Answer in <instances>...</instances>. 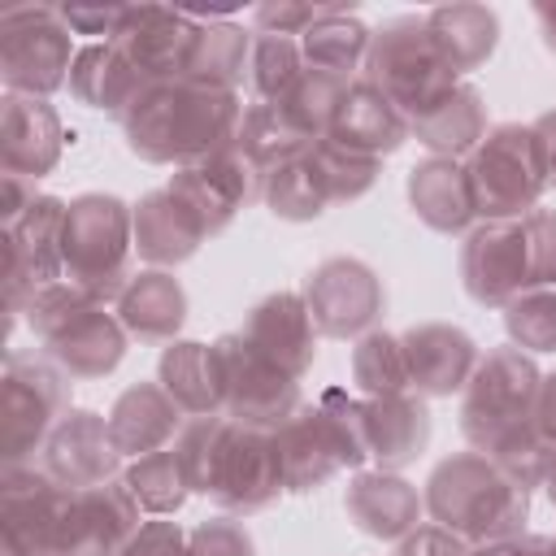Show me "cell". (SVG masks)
<instances>
[{
  "instance_id": "obj_1",
  "label": "cell",
  "mask_w": 556,
  "mask_h": 556,
  "mask_svg": "<svg viewBox=\"0 0 556 556\" xmlns=\"http://www.w3.org/2000/svg\"><path fill=\"white\" fill-rule=\"evenodd\" d=\"M243 109L239 91L200 87L191 78L148 83L122 117L126 148L148 165H195L235 143Z\"/></svg>"
},
{
  "instance_id": "obj_2",
  "label": "cell",
  "mask_w": 556,
  "mask_h": 556,
  "mask_svg": "<svg viewBox=\"0 0 556 556\" xmlns=\"http://www.w3.org/2000/svg\"><path fill=\"white\" fill-rule=\"evenodd\" d=\"M426 513L469 539L473 547L482 543H513L521 539L530 521V486L508 478L491 456L482 452H452L443 456L430 478H426Z\"/></svg>"
},
{
  "instance_id": "obj_3",
  "label": "cell",
  "mask_w": 556,
  "mask_h": 556,
  "mask_svg": "<svg viewBox=\"0 0 556 556\" xmlns=\"http://www.w3.org/2000/svg\"><path fill=\"white\" fill-rule=\"evenodd\" d=\"M278 456H282V482L291 495H308L326 486L343 469L369 465V426H365V400L348 387H326L313 404H300L278 430Z\"/></svg>"
},
{
  "instance_id": "obj_4",
  "label": "cell",
  "mask_w": 556,
  "mask_h": 556,
  "mask_svg": "<svg viewBox=\"0 0 556 556\" xmlns=\"http://www.w3.org/2000/svg\"><path fill=\"white\" fill-rule=\"evenodd\" d=\"M61 256L74 287H83L96 304H117V295L135 278V204L113 191L74 195L65 208Z\"/></svg>"
},
{
  "instance_id": "obj_5",
  "label": "cell",
  "mask_w": 556,
  "mask_h": 556,
  "mask_svg": "<svg viewBox=\"0 0 556 556\" xmlns=\"http://www.w3.org/2000/svg\"><path fill=\"white\" fill-rule=\"evenodd\" d=\"M361 78L369 87H378L395 109H404L408 122L421 117L426 109H434L443 96H452L465 83L434 48L426 13H400V17L382 22L369 39Z\"/></svg>"
},
{
  "instance_id": "obj_6",
  "label": "cell",
  "mask_w": 556,
  "mask_h": 556,
  "mask_svg": "<svg viewBox=\"0 0 556 556\" xmlns=\"http://www.w3.org/2000/svg\"><path fill=\"white\" fill-rule=\"evenodd\" d=\"M478 222H521L547 195V161L534 122H500L465 156Z\"/></svg>"
},
{
  "instance_id": "obj_7",
  "label": "cell",
  "mask_w": 556,
  "mask_h": 556,
  "mask_svg": "<svg viewBox=\"0 0 556 556\" xmlns=\"http://www.w3.org/2000/svg\"><path fill=\"white\" fill-rule=\"evenodd\" d=\"M539 387H543V374L530 352L513 343L491 348L460 391V434L469 439V447L486 452L504 430L534 421Z\"/></svg>"
},
{
  "instance_id": "obj_8",
  "label": "cell",
  "mask_w": 556,
  "mask_h": 556,
  "mask_svg": "<svg viewBox=\"0 0 556 556\" xmlns=\"http://www.w3.org/2000/svg\"><path fill=\"white\" fill-rule=\"evenodd\" d=\"M74 35L61 22L56 4H17L0 13V78L13 96L48 100L70 83L74 70Z\"/></svg>"
},
{
  "instance_id": "obj_9",
  "label": "cell",
  "mask_w": 556,
  "mask_h": 556,
  "mask_svg": "<svg viewBox=\"0 0 556 556\" xmlns=\"http://www.w3.org/2000/svg\"><path fill=\"white\" fill-rule=\"evenodd\" d=\"M70 413V378L52 361L4 356L0 374V460L26 465L39 460L48 434Z\"/></svg>"
},
{
  "instance_id": "obj_10",
  "label": "cell",
  "mask_w": 556,
  "mask_h": 556,
  "mask_svg": "<svg viewBox=\"0 0 556 556\" xmlns=\"http://www.w3.org/2000/svg\"><path fill=\"white\" fill-rule=\"evenodd\" d=\"M217 356V378H222V413L239 426L256 430H278L304 400H300V378L282 374L274 361H265L239 330L213 339Z\"/></svg>"
},
{
  "instance_id": "obj_11",
  "label": "cell",
  "mask_w": 556,
  "mask_h": 556,
  "mask_svg": "<svg viewBox=\"0 0 556 556\" xmlns=\"http://www.w3.org/2000/svg\"><path fill=\"white\" fill-rule=\"evenodd\" d=\"M300 295L308 304L317 334H326V339H365L387 308L382 278L361 256L317 261L304 278Z\"/></svg>"
},
{
  "instance_id": "obj_12",
  "label": "cell",
  "mask_w": 556,
  "mask_h": 556,
  "mask_svg": "<svg viewBox=\"0 0 556 556\" xmlns=\"http://www.w3.org/2000/svg\"><path fill=\"white\" fill-rule=\"evenodd\" d=\"M282 491L287 482H282V456H278L274 430L230 421L213 465L208 500L230 517H252V513H265Z\"/></svg>"
},
{
  "instance_id": "obj_13",
  "label": "cell",
  "mask_w": 556,
  "mask_h": 556,
  "mask_svg": "<svg viewBox=\"0 0 556 556\" xmlns=\"http://www.w3.org/2000/svg\"><path fill=\"white\" fill-rule=\"evenodd\" d=\"M70 491L39 465H4L0 473V556H52Z\"/></svg>"
},
{
  "instance_id": "obj_14",
  "label": "cell",
  "mask_w": 556,
  "mask_h": 556,
  "mask_svg": "<svg viewBox=\"0 0 556 556\" xmlns=\"http://www.w3.org/2000/svg\"><path fill=\"white\" fill-rule=\"evenodd\" d=\"M65 200L61 195H39L30 217L4 239V304H9V330L26 317L30 300L65 278V256H61V235H65Z\"/></svg>"
},
{
  "instance_id": "obj_15",
  "label": "cell",
  "mask_w": 556,
  "mask_h": 556,
  "mask_svg": "<svg viewBox=\"0 0 556 556\" xmlns=\"http://www.w3.org/2000/svg\"><path fill=\"white\" fill-rule=\"evenodd\" d=\"M165 187L191 208L200 230L213 239L239 217V208H248V204H256L265 195V169H256L230 143V148H222V152H213V156H204L195 165H178Z\"/></svg>"
},
{
  "instance_id": "obj_16",
  "label": "cell",
  "mask_w": 556,
  "mask_h": 556,
  "mask_svg": "<svg viewBox=\"0 0 556 556\" xmlns=\"http://www.w3.org/2000/svg\"><path fill=\"white\" fill-rule=\"evenodd\" d=\"M143 526V508L135 504L126 478L104 486L70 491L52 556H122V547Z\"/></svg>"
},
{
  "instance_id": "obj_17",
  "label": "cell",
  "mask_w": 556,
  "mask_h": 556,
  "mask_svg": "<svg viewBox=\"0 0 556 556\" xmlns=\"http://www.w3.org/2000/svg\"><path fill=\"white\" fill-rule=\"evenodd\" d=\"M460 287L482 308H508L530 291L521 222H478L460 243Z\"/></svg>"
},
{
  "instance_id": "obj_18",
  "label": "cell",
  "mask_w": 556,
  "mask_h": 556,
  "mask_svg": "<svg viewBox=\"0 0 556 556\" xmlns=\"http://www.w3.org/2000/svg\"><path fill=\"white\" fill-rule=\"evenodd\" d=\"M195 30H200V22L187 9L126 4V22H122L113 48L130 61V70L143 83H169V78H182Z\"/></svg>"
},
{
  "instance_id": "obj_19",
  "label": "cell",
  "mask_w": 556,
  "mask_h": 556,
  "mask_svg": "<svg viewBox=\"0 0 556 556\" xmlns=\"http://www.w3.org/2000/svg\"><path fill=\"white\" fill-rule=\"evenodd\" d=\"M122 452L109 434V417L91 413V408H70L56 430L48 434L39 465L65 486V491H87V486H104L113 478H122Z\"/></svg>"
},
{
  "instance_id": "obj_20",
  "label": "cell",
  "mask_w": 556,
  "mask_h": 556,
  "mask_svg": "<svg viewBox=\"0 0 556 556\" xmlns=\"http://www.w3.org/2000/svg\"><path fill=\"white\" fill-rule=\"evenodd\" d=\"M65 122L61 113L39 96H13L0 100V174L43 178L56 169L65 152Z\"/></svg>"
},
{
  "instance_id": "obj_21",
  "label": "cell",
  "mask_w": 556,
  "mask_h": 556,
  "mask_svg": "<svg viewBox=\"0 0 556 556\" xmlns=\"http://www.w3.org/2000/svg\"><path fill=\"white\" fill-rule=\"evenodd\" d=\"M239 334L265 361H274L291 378H304L313 369V361H317V326H313L308 304H304L300 291H269V295H261L248 308Z\"/></svg>"
},
{
  "instance_id": "obj_22",
  "label": "cell",
  "mask_w": 556,
  "mask_h": 556,
  "mask_svg": "<svg viewBox=\"0 0 556 556\" xmlns=\"http://www.w3.org/2000/svg\"><path fill=\"white\" fill-rule=\"evenodd\" d=\"M400 343L408 356L413 391L430 395V400H447V395L465 391V382L473 378V369L482 361L473 334L452 321H417L400 334Z\"/></svg>"
},
{
  "instance_id": "obj_23",
  "label": "cell",
  "mask_w": 556,
  "mask_h": 556,
  "mask_svg": "<svg viewBox=\"0 0 556 556\" xmlns=\"http://www.w3.org/2000/svg\"><path fill=\"white\" fill-rule=\"evenodd\" d=\"M126 343H130V334L122 330L117 313L109 304H87L43 343V352L70 382H91L122 365Z\"/></svg>"
},
{
  "instance_id": "obj_24",
  "label": "cell",
  "mask_w": 556,
  "mask_h": 556,
  "mask_svg": "<svg viewBox=\"0 0 556 556\" xmlns=\"http://www.w3.org/2000/svg\"><path fill=\"white\" fill-rule=\"evenodd\" d=\"M421 491L391 473V469H356L348 491H343V513L348 521L369 534V539H382V543H400L408 530L421 526Z\"/></svg>"
},
{
  "instance_id": "obj_25",
  "label": "cell",
  "mask_w": 556,
  "mask_h": 556,
  "mask_svg": "<svg viewBox=\"0 0 556 556\" xmlns=\"http://www.w3.org/2000/svg\"><path fill=\"white\" fill-rule=\"evenodd\" d=\"M408 208L417 213L421 226H430L434 235H452L465 239L478 226V208H473V191H469V169L465 161L452 156H426L408 169Z\"/></svg>"
},
{
  "instance_id": "obj_26",
  "label": "cell",
  "mask_w": 556,
  "mask_h": 556,
  "mask_svg": "<svg viewBox=\"0 0 556 556\" xmlns=\"http://www.w3.org/2000/svg\"><path fill=\"white\" fill-rule=\"evenodd\" d=\"M182 426H187V413L169 400L161 382H130L109 408V434L126 460L174 447Z\"/></svg>"
},
{
  "instance_id": "obj_27",
  "label": "cell",
  "mask_w": 556,
  "mask_h": 556,
  "mask_svg": "<svg viewBox=\"0 0 556 556\" xmlns=\"http://www.w3.org/2000/svg\"><path fill=\"white\" fill-rule=\"evenodd\" d=\"M122 330L143 348H169L187 321V291L174 269H139L113 304Z\"/></svg>"
},
{
  "instance_id": "obj_28",
  "label": "cell",
  "mask_w": 556,
  "mask_h": 556,
  "mask_svg": "<svg viewBox=\"0 0 556 556\" xmlns=\"http://www.w3.org/2000/svg\"><path fill=\"white\" fill-rule=\"evenodd\" d=\"M204 239L208 235L169 187L143 191L135 200V256L148 261V269H174L191 261Z\"/></svg>"
},
{
  "instance_id": "obj_29",
  "label": "cell",
  "mask_w": 556,
  "mask_h": 556,
  "mask_svg": "<svg viewBox=\"0 0 556 556\" xmlns=\"http://www.w3.org/2000/svg\"><path fill=\"white\" fill-rule=\"evenodd\" d=\"M330 139H339L343 148H356V152L382 161L395 148H404V139H413V122L378 87H369L365 78H352Z\"/></svg>"
},
{
  "instance_id": "obj_30",
  "label": "cell",
  "mask_w": 556,
  "mask_h": 556,
  "mask_svg": "<svg viewBox=\"0 0 556 556\" xmlns=\"http://www.w3.org/2000/svg\"><path fill=\"white\" fill-rule=\"evenodd\" d=\"M365 426H369V460H374V469L400 473L430 443V408H426V400L417 391L365 400Z\"/></svg>"
},
{
  "instance_id": "obj_31",
  "label": "cell",
  "mask_w": 556,
  "mask_h": 556,
  "mask_svg": "<svg viewBox=\"0 0 556 556\" xmlns=\"http://www.w3.org/2000/svg\"><path fill=\"white\" fill-rule=\"evenodd\" d=\"M70 96L96 113H109V117H126L130 104L139 100V91L148 87L130 61L113 48V43H83L78 56H74V70H70Z\"/></svg>"
},
{
  "instance_id": "obj_32",
  "label": "cell",
  "mask_w": 556,
  "mask_h": 556,
  "mask_svg": "<svg viewBox=\"0 0 556 556\" xmlns=\"http://www.w3.org/2000/svg\"><path fill=\"white\" fill-rule=\"evenodd\" d=\"M486 130H491L486 126V100H482V91L473 83H460L434 109L413 117V139L430 156H452V161H465L482 143Z\"/></svg>"
},
{
  "instance_id": "obj_33",
  "label": "cell",
  "mask_w": 556,
  "mask_h": 556,
  "mask_svg": "<svg viewBox=\"0 0 556 556\" xmlns=\"http://www.w3.org/2000/svg\"><path fill=\"white\" fill-rule=\"evenodd\" d=\"M156 382L169 391V400L187 417H213L222 413V378L213 343L200 339H174L156 361Z\"/></svg>"
},
{
  "instance_id": "obj_34",
  "label": "cell",
  "mask_w": 556,
  "mask_h": 556,
  "mask_svg": "<svg viewBox=\"0 0 556 556\" xmlns=\"http://www.w3.org/2000/svg\"><path fill=\"white\" fill-rule=\"evenodd\" d=\"M426 26H430L434 48L460 78L482 70L500 43V17L486 4H439L426 13Z\"/></svg>"
},
{
  "instance_id": "obj_35",
  "label": "cell",
  "mask_w": 556,
  "mask_h": 556,
  "mask_svg": "<svg viewBox=\"0 0 556 556\" xmlns=\"http://www.w3.org/2000/svg\"><path fill=\"white\" fill-rule=\"evenodd\" d=\"M195 43L187 56L182 78L200 83V87H217V91H239V83L248 78V56H252V35L230 17H195Z\"/></svg>"
},
{
  "instance_id": "obj_36",
  "label": "cell",
  "mask_w": 556,
  "mask_h": 556,
  "mask_svg": "<svg viewBox=\"0 0 556 556\" xmlns=\"http://www.w3.org/2000/svg\"><path fill=\"white\" fill-rule=\"evenodd\" d=\"M369 39H374V30L352 9L334 4L321 22H313L300 35V52H304V65L308 70H321V74H334V78H348L352 83V78H361Z\"/></svg>"
},
{
  "instance_id": "obj_37",
  "label": "cell",
  "mask_w": 556,
  "mask_h": 556,
  "mask_svg": "<svg viewBox=\"0 0 556 556\" xmlns=\"http://www.w3.org/2000/svg\"><path fill=\"white\" fill-rule=\"evenodd\" d=\"M235 148H239L256 169L269 174V169H278V165L304 156L313 143L282 117L278 104H261V100H252V104L243 109L239 130H235Z\"/></svg>"
},
{
  "instance_id": "obj_38",
  "label": "cell",
  "mask_w": 556,
  "mask_h": 556,
  "mask_svg": "<svg viewBox=\"0 0 556 556\" xmlns=\"http://www.w3.org/2000/svg\"><path fill=\"white\" fill-rule=\"evenodd\" d=\"M352 382H356L361 400L408 395L413 378H408V356H404L400 334L369 330L365 339H356V348H352Z\"/></svg>"
},
{
  "instance_id": "obj_39",
  "label": "cell",
  "mask_w": 556,
  "mask_h": 556,
  "mask_svg": "<svg viewBox=\"0 0 556 556\" xmlns=\"http://www.w3.org/2000/svg\"><path fill=\"white\" fill-rule=\"evenodd\" d=\"M261 204L282 222H313V217L326 213L330 195H326V182H321V174L313 165V148L304 156H295V161H287V165L265 174Z\"/></svg>"
},
{
  "instance_id": "obj_40",
  "label": "cell",
  "mask_w": 556,
  "mask_h": 556,
  "mask_svg": "<svg viewBox=\"0 0 556 556\" xmlns=\"http://www.w3.org/2000/svg\"><path fill=\"white\" fill-rule=\"evenodd\" d=\"M343 96H348V78H334V74H321V70H304V78L287 91V100L278 109L308 143H321V139L334 135Z\"/></svg>"
},
{
  "instance_id": "obj_41",
  "label": "cell",
  "mask_w": 556,
  "mask_h": 556,
  "mask_svg": "<svg viewBox=\"0 0 556 556\" xmlns=\"http://www.w3.org/2000/svg\"><path fill=\"white\" fill-rule=\"evenodd\" d=\"M122 478H126L135 504L148 517H174L187 504V495H191L187 473H182V460H178L174 447H161V452H148V456L130 460Z\"/></svg>"
},
{
  "instance_id": "obj_42",
  "label": "cell",
  "mask_w": 556,
  "mask_h": 556,
  "mask_svg": "<svg viewBox=\"0 0 556 556\" xmlns=\"http://www.w3.org/2000/svg\"><path fill=\"white\" fill-rule=\"evenodd\" d=\"M304 52L300 39L287 35H252V56H248V91L261 104H282L287 91L304 78Z\"/></svg>"
},
{
  "instance_id": "obj_43",
  "label": "cell",
  "mask_w": 556,
  "mask_h": 556,
  "mask_svg": "<svg viewBox=\"0 0 556 556\" xmlns=\"http://www.w3.org/2000/svg\"><path fill=\"white\" fill-rule=\"evenodd\" d=\"M313 165H317V174H321V182H326L330 204H352V200H361V195L378 182V169H382V161H374V156H365V152H356V148H343L339 139L313 143Z\"/></svg>"
},
{
  "instance_id": "obj_44",
  "label": "cell",
  "mask_w": 556,
  "mask_h": 556,
  "mask_svg": "<svg viewBox=\"0 0 556 556\" xmlns=\"http://www.w3.org/2000/svg\"><path fill=\"white\" fill-rule=\"evenodd\" d=\"M504 330L521 352H556V287H530L504 308Z\"/></svg>"
},
{
  "instance_id": "obj_45",
  "label": "cell",
  "mask_w": 556,
  "mask_h": 556,
  "mask_svg": "<svg viewBox=\"0 0 556 556\" xmlns=\"http://www.w3.org/2000/svg\"><path fill=\"white\" fill-rule=\"evenodd\" d=\"M226 430H230V417L226 413H213V417H187L182 434L174 439V452L182 460L187 486L195 495H204V500H208V482H213V465H217V452H222Z\"/></svg>"
},
{
  "instance_id": "obj_46",
  "label": "cell",
  "mask_w": 556,
  "mask_h": 556,
  "mask_svg": "<svg viewBox=\"0 0 556 556\" xmlns=\"http://www.w3.org/2000/svg\"><path fill=\"white\" fill-rule=\"evenodd\" d=\"M87 304H96L83 287H74L70 278H61V282H52V287H43L35 300H30V308H26V326H30V334L39 339V343H48L74 313H83Z\"/></svg>"
},
{
  "instance_id": "obj_47",
  "label": "cell",
  "mask_w": 556,
  "mask_h": 556,
  "mask_svg": "<svg viewBox=\"0 0 556 556\" xmlns=\"http://www.w3.org/2000/svg\"><path fill=\"white\" fill-rule=\"evenodd\" d=\"M526 235V261H530V287H556V208H534L521 217Z\"/></svg>"
},
{
  "instance_id": "obj_48",
  "label": "cell",
  "mask_w": 556,
  "mask_h": 556,
  "mask_svg": "<svg viewBox=\"0 0 556 556\" xmlns=\"http://www.w3.org/2000/svg\"><path fill=\"white\" fill-rule=\"evenodd\" d=\"M187 552L191 556H256V543H252V534L239 517L222 513V517L200 521L187 534Z\"/></svg>"
},
{
  "instance_id": "obj_49",
  "label": "cell",
  "mask_w": 556,
  "mask_h": 556,
  "mask_svg": "<svg viewBox=\"0 0 556 556\" xmlns=\"http://www.w3.org/2000/svg\"><path fill=\"white\" fill-rule=\"evenodd\" d=\"M334 4H304V0H265L252 9V26L256 35H287L300 39L313 22H321Z\"/></svg>"
},
{
  "instance_id": "obj_50",
  "label": "cell",
  "mask_w": 556,
  "mask_h": 556,
  "mask_svg": "<svg viewBox=\"0 0 556 556\" xmlns=\"http://www.w3.org/2000/svg\"><path fill=\"white\" fill-rule=\"evenodd\" d=\"M56 9L70 35H87L91 43H113L126 22V4H56Z\"/></svg>"
},
{
  "instance_id": "obj_51",
  "label": "cell",
  "mask_w": 556,
  "mask_h": 556,
  "mask_svg": "<svg viewBox=\"0 0 556 556\" xmlns=\"http://www.w3.org/2000/svg\"><path fill=\"white\" fill-rule=\"evenodd\" d=\"M122 556H191L187 552V530L169 517H148L135 539L122 547Z\"/></svg>"
},
{
  "instance_id": "obj_52",
  "label": "cell",
  "mask_w": 556,
  "mask_h": 556,
  "mask_svg": "<svg viewBox=\"0 0 556 556\" xmlns=\"http://www.w3.org/2000/svg\"><path fill=\"white\" fill-rule=\"evenodd\" d=\"M469 552H473V543L439 521H426L395 543V556H469Z\"/></svg>"
},
{
  "instance_id": "obj_53",
  "label": "cell",
  "mask_w": 556,
  "mask_h": 556,
  "mask_svg": "<svg viewBox=\"0 0 556 556\" xmlns=\"http://www.w3.org/2000/svg\"><path fill=\"white\" fill-rule=\"evenodd\" d=\"M39 182L35 178H22V174H0V235H13L30 208L39 204Z\"/></svg>"
},
{
  "instance_id": "obj_54",
  "label": "cell",
  "mask_w": 556,
  "mask_h": 556,
  "mask_svg": "<svg viewBox=\"0 0 556 556\" xmlns=\"http://www.w3.org/2000/svg\"><path fill=\"white\" fill-rule=\"evenodd\" d=\"M534 426H539V434L556 447V369H552V374H543L539 404H534Z\"/></svg>"
},
{
  "instance_id": "obj_55",
  "label": "cell",
  "mask_w": 556,
  "mask_h": 556,
  "mask_svg": "<svg viewBox=\"0 0 556 556\" xmlns=\"http://www.w3.org/2000/svg\"><path fill=\"white\" fill-rule=\"evenodd\" d=\"M539 143H543V161H547V191H556V109L534 117Z\"/></svg>"
},
{
  "instance_id": "obj_56",
  "label": "cell",
  "mask_w": 556,
  "mask_h": 556,
  "mask_svg": "<svg viewBox=\"0 0 556 556\" xmlns=\"http://www.w3.org/2000/svg\"><path fill=\"white\" fill-rule=\"evenodd\" d=\"M513 556H556V547L547 534H521L513 539Z\"/></svg>"
},
{
  "instance_id": "obj_57",
  "label": "cell",
  "mask_w": 556,
  "mask_h": 556,
  "mask_svg": "<svg viewBox=\"0 0 556 556\" xmlns=\"http://www.w3.org/2000/svg\"><path fill=\"white\" fill-rule=\"evenodd\" d=\"M534 22H539L547 52H556V4H534Z\"/></svg>"
},
{
  "instance_id": "obj_58",
  "label": "cell",
  "mask_w": 556,
  "mask_h": 556,
  "mask_svg": "<svg viewBox=\"0 0 556 556\" xmlns=\"http://www.w3.org/2000/svg\"><path fill=\"white\" fill-rule=\"evenodd\" d=\"M543 495H547L552 508H556V447H552V460H547V469H543Z\"/></svg>"
},
{
  "instance_id": "obj_59",
  "label": "cell",
  "mask_w": 556,
  "mask_h": 556,
  "mask_svg": "<svg viewBox=\"0 0 556 556\" xmlns=\"http://www.w3.org/2000/svg\"><path fill=\"white\" fill-rule=\"evenodd\" d=\"M469 556H513V543H482V547H473Z\"/></svg>"
}]
</instances>
